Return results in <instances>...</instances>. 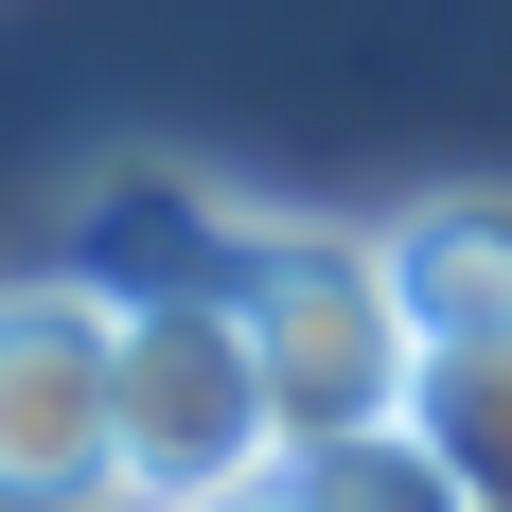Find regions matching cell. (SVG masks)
<instances>
[{"label": "cell", "mask_w": 512, "mask_h": 512, "mask_svg": "<svg viewBox=\"0 0 512 512\" xmlns=\"http://www.w3.org/2000/svg\"><path fill=\"white\" fill-rule=\"evenodd\" d=\"M230 301H248V336H265V389H283V442H301V460L424 407V318H407V283H389V230L248 212Z\"/></svg>", "instance_id": "6da1fadb"}, {"label": "cell", "mask_w": 512, "mask_h": 512, "mask_svg": "<svg viewBox=\"0 0 512 512\" xmlns=\"http://www.w3.org/2000/svg\"><path fill=\"white\" fill-rule=\"evenodd\" d=\"M301 477L283 442V389H265V336L230 283H159L124 301V512H248Z\"/></svg>", "instance_id": "7a4b0ae2"}, {"label": "cell", "mask_w": 512, "mask_h": 512, "mask_svg": "<svg viewBox=\"0 0 512 512\" xmlns=\"http://www.w3.org/2000/svg\"><path fill=\"white\" fill-rule=\"evenodd\" d=\"M0 512H124V283L0 265Z\"/></svg>", "instance_id": "3957f363"}, {"label": "cell", "mask_w": 512, "mask_h": 512, "mask_svg": "<svg viewBox=\"0 0 512 512\" xmlns=\"http://www.w3.org/2000/svg\"><path fill=\"white\" fill-rule=\"evenodd\" d=\"M389 283H407L424 354H477V336H512V177L407 195V212H389Z\"/></svg>", "instance_id": "277c9868"}, {"label": "cell", "mask_w": 512, "mask_h": 512, "mask_svg": "<svg viewBox=\"0 0 512 512\" xmlns=\"http://www.w3.org/2000/svg\"><path fill=\"white\" fill-rule=\"evenodd\" d=\"M424 442H442V477H460L477 512H512V336H477V354H424Z\"/></svg>", "instance_id": "5b68a950"}, {"label": "cell", "mask_w": 512, "mask_h": 512, "mask_svg": "<svg viewBox=\"0 0 512 512\" xmlns=\"http://www.w3.org/2000/svg\"><path fill=\"white\" fill-rule=\"evenodd\" d=\"M301 495H318V512H477L460 477H442V442H424V424H371V442H318V460H301Z\"/></svg>", "instance_id": "8992f818"}, {"label": "cell", "mask_w": 512, "mask_h": 512, "mask_svg": "<svg viewBox=\"0 0 512 512\" xmlns=\"http://www.w3.org/2000/svg\"><path fill=\"white\" fill-rule=\"evenodd\" d=\"M248 512H318V495H301V477H283V495H248Z\"/></svg>", "instance_id": "52a82bcc"}]
</instances>
